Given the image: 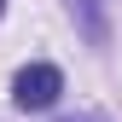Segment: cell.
<instances>
[{
	"label": "cell",
	"instance_id": "cell-1",
	"mask_svg": "<svg viewBox=\"0 0 122 122\" xmlns=\"http://www.w3.org/2000/svg\"><path fill=\"white\" fill-rule=\"evenodd\" d=\"M58 93H64L58 64H23L18 81H12V105L18 111H47V105H58Z\"/></svg>",
	"mask_w": 122,
	"mask_h": 122
},
{
	"label": "cell",
	"instance_id": "cell-2",
	"mask_svg": "<svg viewBox=\"0 0 122 122\" xmlns=\"http://www.w3.org/2000/svg\"><path fill=\"white\" fill-rule=\"evenodd\" d=\"M76 12H81V35L93 41V47H105V18H99V0H70Z\"/></svg>",
	"mask_w": 122,
	"mask_h": 122
},
{
	"label": "cell",
	"instance_id": "cell-3",
	"mask_svg": "<svg viewBox=\"0 0 122 122\" xmlns=\"http://www.w3.org/2000/svg\"><path fill=\"white\" fill-rule=\"evenodd\" d=\"M64 122H105L99 111H81V116H64Z\"/></svg>",
	"mask_w": 122,
	"mask_h": 122
},
{
	"label": "cell",
	"instance_id": "cell-4",
	"mask_svg": "<svg viewBox=\"0 0 122 122\" xmlns=\"http://www.w3.org/2000/svg\"><path fill=\"white\" fill-rule=\"evenodd\" d=\"M0 12H6V0H0Z\"/></svg>",
	"mask_w": 122,
	"mask_h": 122
}]
</instances>
